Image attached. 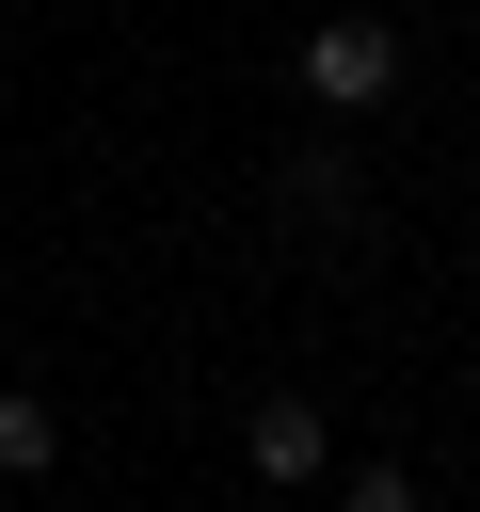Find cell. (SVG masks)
Instances as JSON below:
<instances>
[{
    "instance_id": "1",
    "label": "cell",
    "mask_w": 480,
    "mask_h": 512,
    "mask_svg": "<svg viewBox=\"0 0 480 512\" xmlns=\"http://www.w3.org/2000/svg\"><path fill=\"white\" fill-rule=\"evenodd\" d=\"M304 96H320V112H384V96H400V32H384V16H320V32H304Z\"/></svg>"
},
{
    "instance_id": "2",
    "label": "cell",
    "mask_w": 480,
    "mask_h": 512,
    "mask_svg": "<svg viewBox=\"0 0 480 512\" xmlns=\"http://www.w3.org/2000/svg\"><path fill=\"white\" fill-rule=\"evenodd\" d=\"M240 464H256V480H288V496H304V480H320V464H336V432H320V400H304V384H272V400H256V416H240Z\"/></svg>"
},
{
    "instance_id": "3",
    "label": "cell",
    "mask_w": 480,
    "mask_h": 512,
    "mask_svg": "<svg viewBox=\"0 0 480 512\" xmlns=\"http://www.w3.org/2000/svg\"><path fill=\"white\" fill-rule=\"evenodd\" d=\"M48 448H64V416H48V400H32V384H0V480H32V464H48Z\"/></svg>"
},
{
    "instance_id": "4",
    "label": "cell",
    "mask_w": 480,
    "mask_h": 512,
    "mask_svg": "<svg viewBox=\"0 0 480 512\" xmlns=\"http://www.w3.org/2000/svg\"><path fill=\"white\" fill-rule=\"evenodd\" d=\"M288 208H304V224H352V160L304 144V160H288Z\"/></svg>"
},
{
    "instance_id": "5",
    "label": "cell",
    "mask_w": 480,
    "mask_h": 512,
    "mask_svg": "<svg viewBox=\"0 0 480 512\" xmlns=\"http://www.w3.org/2000/svg\"><path fill=\"white\" fill-rule=\"evenodd\" d=\"M336 512H416V464H352V480H336Z\"/></svg>"
}]
</instances>
